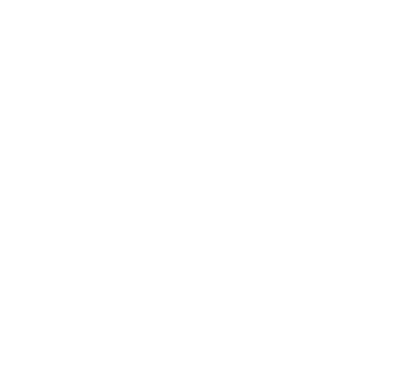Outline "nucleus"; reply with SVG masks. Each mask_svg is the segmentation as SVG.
Wrapping results in <instances>:
<instances>
[]
</instances>
